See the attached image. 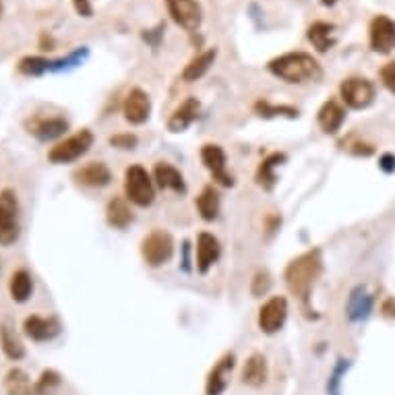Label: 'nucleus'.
Masks as SVG:
<instances>
[{
    "label": "nucleus",
    "mask_w": 395,
    "mask_h": 395,
    "mask_svg": "<svg viewBox=\"0 0 395 395\" xmlns=\"http://www.w3.org/2000/svg\"><path fill=\"white\" fill-rule=\"evenodd\" d=\"M317 121H319V126H321L325 133L333 135V133H338L342 128V124L346 121V110L342 108L340 101L329 99V101H325L321 106Z\"/></svg>",
    "instance_id": "nucleus-20"
},
{
    "label": "nucleus",
    "mask_w": 395,
    "mask_h": 395,
    "mask_svg": "<svg viewBox=\"0 0 395 395\" xmlns=\"http://www.w3.org/2000/svg\"><path fill=\"white\" fill-rule=\"evenodd\" d=\"M201 160H203L205 168L211 172L213 180H218L222 187H234L232 174H228V170H226V153H223V149L220 145H213V143L203 145Z\"/></svg>",
    "instance_id": "nucleus-12"
},
{
    "label": "nucleus",
    "mask_w": 395,
    "mask_h": 395,
    "mask_svg": "<svg viewBox=\"0 0 395 395\" xmlns=\"http://www.w3.org/2000/svg\"><path fill=\"white\" fill-rule=\"evenodd\" d=\"M87 56H89V48H87V46H81V48L73 50L71 54H67V56H62V58L52 60V65H50V73L71 71V69H74V67H79Z\"/></svg>",
    "instance_id": "nucleus-31"
},
{
    "label": "nucleus",
    "mask_w": 395,
    "mask_h": 395,
    "mask_svg": "<svg viewBox=\"0 0 395 395\" xmlns=\"http://www.w3.org/2000/svg\"><path fill=\"white\" fill-rule=\"evenodd\" d=\"M124 191L128 201H133L139 207H149L155 199L153 191V180L145 168L141 166H130L124 174Z\"/></svg>",
    "instance_id": "nucleus-5"
},
{
    "label": "nucleus",
    "mask_w": 395,
    "mask_h": 395,
    "mask_svg": "<svg viewBox=\"0 0 395 395\" xmlns=\"http://www.w3.org/2000/svg\"><path fill=\"white\" fill-rule=\"evenodd\" d=\"M141 255L145 259L149 267H162L166 265L174 255V240L172 236L164 230H153L143 238L141 245Z\"/></svg>",
    "instance_id": "nucleus-6"
},
{
    "label": "nucleus",
    "mask_w": 395,
    "mask_h": 395,
    "mask_svg": "<svg viewBox=\"0 0 395 395\" xmlns=\"http://www.w3.org/2000/svg\"><path fill=\"white\" fill-rule=\"evenodd\" d=\"M40 48H42V50H54V40L50 38L48 33H42V35H40Z\"/></svg>",
    "instance_id": "nucleus-43"
},
{
    "label": "nucleus",
    "mask_w": 395,
    "mask_h": 395,
    "mask_svg": "<svg viewBox=\"0 0 395 395\" xmlns=\"http://www.w3.org/2000/svg\"><path fill=\"white\" fill-rule=\"evenodd\" d=\"M50 65H52V60L44 58V56H23L19 60L17 69L25 77H42V74L50 73Z\"/></svg>",
    "instance_id": "nucleus-32"
},
{
    "label": "nucleus",
    "mask_w": 395,
    "mask_h": 395,
    "mask_svg": "<svg viewBox=\"0 0 395 395\" xmlns=\"http://www.w3.org/2000/svg\"><path fill=\"white\" fill-rule=\"evenodd\" d=\"M286 319H288V302H286V298L273 296L259 311V329L263 333H267V335H273V333H277L284 327Z\"/></svg>",
    "instance_id": "nucleus-9"
},
{
    "label": "nucleus",
    "mask_w": 395,
    "mask_h": 395,
    "mask_svg": "<svg viewBox=\"0 0 395 395\" xmlns=\"http://www.w3.org/2000/svg\"><path fill=\"white\" fill-rule=\"evenodd\" d=\"M0 347L4 352V356L13 362H19L25 358L23 342L15 333V329H11L9 325H0Z\"/></svg>",
    "instance_id": "nucleus-27"
},
{
    "label": "nucleus",
    "mask_w": 395,
    "mask_h": 395,
    "mask_svg": "<svg viewBox=\"0 0 395 395\" xmlns=\"http://www.w3.org/2000/svg\"><path fill=\"white\" fill-rule=\"evenodd\" d=\"M383 315L389 317V319H395V298L385 300V304H383Z\"/></svg>",
    "instance_id": "nucleus-42"
},
{
    "label": "nucleus",
    "mask_w": 395,
    "mask_h": 395,
    "mask_svg": "<svg viewBox=\"0 0 395 395\" xmlns=\"http://www.w3.org/2000/svg\"><path fill=\"white\" fill-rule=\"evenodd\" d=\"M340 94L347 108L365 110L374 99V85L365 77H350L340 85Z\"/></svg>",
    "instance_id": "nucleus-7"
},
{
    "label": "nucleus",
    "mask_w": 395,
    "mask_h": 395,
    "mask_svg": "<svg viewBox=\"0 0 395 395\" xmlns=\"http://www.w3.org/2000/svg\"><path fill=\"white\" fill-rule=\"evenodd\" d=\"M286 162V155L284 153H272L269 157H265L257 170V184L263 189V191H272L277 182V176H275V170Z\"/></svg>",
    "instance_id": "nucleus-25"
},
{
    "label": "nucleus",
    "mask_w": 395,
    "mask_h": 395,
    "mask_svg": "<svg viewBox=\"0 0 395 395\" xmlns=\"http://www.w3.org/2000/svg\"><path fill=\"white\" fill-rule=\"evenodd\" d=\"M379 166H381V168H383L385 172H394V170H395V157H394V155H389V153H387V155H383V157H381V164H379Z\"/></svg>",
    "instance_id": "nucleus-41"
},
{
    "label": "nucleus",
    "mask_w": 395,
    "mask_h": 395,
    "mask_svg": "<svg viewBox=\"0 0 395 395\" xmlns=\"http://www.w3.org/2000/svg\"><path fill=\"white\" fill-rule=\"evenodd\" d=\"M269 73L286 83H306L321 77V65L306 52H288L267 65Z\"/></svg>",
    "instance_id": "nucleus-2"
},
{
    "label": "nucleus",
    "mask_w": 395,
    "mask_h": 395,
    "mask_svg": "<svg viewBox=\"0 0 395 395\" xmlns=\"http://www.w3.org/2000/svg\"><path fill=\"white\" fill-rule=\"evenodd\" d=\"M222 247L220 240L209 234V232H201L197 238V269L199 273H207L220 259Z\"/></svg>",
    "instance_id": "nucleus-17"
},
{
    "label": "nucleus",
    "mask_w": 395,
    "mask_h": 395,
    "mask_svg": "<svg viewBox=\"0 0 395 395\" xmlns=\"http://www.w3.org/2000/svg\"><path fill=\"white\" fill-rule=\"evenodd\" d=\"M74 6V11H77V15L79 17H85V19H91L94 17V4H91V0H71Z\"/></svg>",
    "instance_id": "nucleus-40"
},
{
    "label": "nucleus",
    "mask_w": 395,
    "mask_h": 395,
    "mask_svg": "<svg viewBox=\"0 0 395 395\" xmlns=\"http://www.w3.org/2000/svg\"><path fill=\"white\" fill-rule=\"evenodd\" d=\"M346 311L350 321H365L372 311V296L365 288H356L347 298Z\"/></svg>",
    "instance_id": "nucleus-23"
},
{
    "label": "nucleus",
    "mask_w": 395,
    "mask_h": 395,
    "mask_svg": "<svg viewBox=\"0 0 395 395\" xmlns=\"http://www.w3.org/2000/svg\"><path fill=\"white\" fill-rule=\"evenodd\" d=\"M372 52L389 54L395 50V21L387 15H377L369 27Z\"/></svg>",
    "instance_id": "nucleus-8"
},
{
    "label": "nucleus",
    "mask_w": 395,
    "mask_h": 395,
    "mask_svg": "<svg viewBox=\"0 0 395 395\" xmlns=\"http://www.w3.org/2000/svg\"><path fill=\"white\" fill-rule=\"evenodd\" d=\"M151 114V99L143 89H130V94L124 99V118L130 124L148 123Z\"/></svg>",
    "instance_id": "nucleus-15"
},
{
    "label": "nucleus",
    "mask_w": 395,
    "mask_h": 395,
    "mask_svg": "<svg viewBox=\"0 0 395 395\" xmlns=\"http://www.w3.org/2000/svg\"><path fill=\"white\" fill-rule=\"evenodd\" d=\"M172 21L187 31H197L203 21V11L197 0H166Z\"/></svg>",
    "instance_id": "nucleus-10"
},
{
    "label": "nucleus",
    "mask_w": 395,
    "mask_h": 395,
    "mask_svg": "<svg viewBox=\"0 0 395 395\" xmlns=\"http://www.w3.org/2000/svg\"><path fill=\"white\" fill-rule=\"evenodd\" d=\"M347 369H350V360L340 358L338 365L333 367L331 374H329V381H327V395H342V381H344V377H346Z\"/></svg>",
    "instance_id": "nucleus-35"
},
{
    "label": "nucleus",
    "mask_w": 395,
    "mask_h": 395,
    "mask_svg": "<svg viewBox=\"0 0 395 395\" xmlns=\"http://www.w3.org/2000/svg\"><path fill=\"white\" fill-rule=\"evenodd\" d=\"M255 112L261 118H275V116H286V118H298V110L292 106H273L269 101H257Z\"/></svg>",
    "instance_id": "nucleus-34"
},
{
    "label": "nucleus",
    "mask_w": 395,
    "mask_h": 395,
    "mask_svg": "<svg viewBox=\"0 0 395 395\" xmlns=\"http://www.w3.org/2000/svg\"><path fill=\"white\" fill-rule=\"evenodd\" d=\"M60 385H62L60 372L54 371V369H46V371H42L40 379L35 381V395H56Z\"/></svg>",
    "instance_id": "nucleus-33"
},
{
    "label": "nucleus",
    "mask_w": 395,
    "mask_h": 395,
    "mask_svg": "<svg viewBox=\"0 0 395 395\" xmlns=\"http://www.w3.org/2000/svg\"><path fill=\"white\" fill-rule=\"evenodd\" d=\"M269 379V365H267V358L263 354H250L247 358V362L243 365V371H240V381L243 385L252 387V389H259L267 383Z\"/></svg>",
    "instance_id": "nucleus-14"
},
{
    "label": "nucleus",
    "mask_w": 395,
    "mask_h": 395,
    "mask_svg": "<svg viewBox=\"0 0 395 395\" xmlns=\"http://www.w3.org/2000/svg\"><path fill=\"white\" fill-rule=\"evenodd\" d=\"M110 145L118 149H135L137 148V137L135 135H114L110 137Z\"/></svg>",
    "instance_id": "nucleus-37"
},
{
    "label": "nucleus",
    "mask_w": 395,
    "mask_h": 395,
    "mask_svg": "<svg viewBox=\"0 0 395 395\" xmlns=\"http://www.w3.org/2000/svg\"><path fill=\"white\" fill-rule=\"evenodd\" d=\"M9 292L11 298L19 304L27 302L31 294H33V279L27 269H17V272L11 275V282H9Z\"/></svg>",
    "instance_id": "nucleus-28"
},
{
    "label": "nucleus",
    "mask_w": 395,
    "mask_h": 395,
    "mask_svg": "<svg viewBox=\"0 0 395 395\" xmlns=\"http://www.w3.org/2000/svg\"><path fill=\"white\" fill-rule=\"evenodd\" d=\"M323 259L321 250L313 248L304 255L296 257L288 267H286V284L290 288V292L302 302H308V296L313 292V286L317 282V277L321 275Z\"/></svg>",
    "instance_id": "nucleus-1"
},
{
    "label": "nucleus",
    "mask_w": 395,
    "mask_h": 395,
    "mask_svg": "<svg viewBox=\"0 0 395 395\" xmlns=\"http://www.w3.org/2000/svg\"><path fill=\"white\" fill-rule=\"evenodd\" d=\"M21 236V207L13 189L0 191V247H13Z\"/></svg>",
    "instance_id": "nucleus-3"
},
{
    "label": "nucleus",
    "mask_w": 395,
    "mask_h": 395,
    "mask_svg": "<svg viewBox=\"0 0 395 395\" xmlns=\"http://www.w3.org/2000/svg\"><path fill=\"white\" fill-rule=\"evenodd\" d=\"M29 135H33L38 141L48 143L54 141L58 137H62L69 130V123L60 116H50V118H33L31 123L27 124Z\"/></svg>",
    "instance_id": "nucleus-16"
},
{
    "label": "nucleus",
    "mask_w": 395,
    "mask_h": 395,
    "mask_svg": "<svg viewBox=\"0 0 395 395\" xmlns=\"http://www.w3.org/2000/svg\"><path fill=\"white\" fill-rule=\"evenodd\" d=\"M164 23H160L155 29H148V31H143V40L151 44L153 48H157L160 46V42H162V38H164Z\"/></svg>",
    "instance_id": "nucleus-39"
},
{
    "label": "nucleus",
    "mask_w": 395,
    "mask_h": 395,
    "mask_svg": "<svg viewBox=\"0 0 395 395\" xmlns=\"http://www.w3.org/2000/svg\"><path fill=\"white\" fill-rule=\"evenodd\" d=\"M216 58H218V50L216 48H209L205 50V52H201L197 58H193V60L184 67V71H182V79L189 81V83H193V81L201 79L203 74L211 69V65L216 62Z\"/></svg>",
    "instance_id": "nucleus-26"
},
{
    "label": "nucleus",
    "mask_w": 395,
    "mask_h": 395,
    "mask_svg": "<svg viewBox=\"0 0 395 395\" xmlns=\"http://www.w3.org/2000/svg\"><path fill=\"white\" fill-rule=\"evenodd\" d=\"M91 145H94V133L83 128L50 149L48 160L52 164H71L83 157L91 149Z\"/></svg>",
    "instance_id": "nucleus-4"
},
{
    "label": "nucleus",
    "mask_w": 395,
    "mask_h": 395,
    "mask_svg": "<svg viewBox=\"0 0 395 395\" xmlns=\"http://www.w3.org/2000/svg\"><path fill=\"white\" fill-rule=\"evenodd\" d=\"M25 335L38 344L42 342H52L58 333H60V323L56 317H40V315H31L23 323Z\"/></svg>",
    "instance_id": "nucleus-13"
},
{
    "label": "nucleus",
    "mask_w": 395,
    "mask_h": 395,
    "mask_svg": "<svg viewBox=\"0 0 395 395\" xmlns=\"http://www.w3.org/2000/svg\"><path fill=\"white\" fill-rule=\"evenodd\" d=\"M153 178H155L157 187L164 189V191H174V193H180V195L187 191L182 174L178 172L174 166H170V164H164V162L157 164L155 170H153Z\"/></svg>",
    "instance_id": "nucleus-22"
},
{
    "label": "nucleus",
    "mask_w": 395,
    "mask_h": 395,
    "mask_svg": "<svg viewBox=\"0 0 395 395\" xmlns=\"http://www.w3.org/2000/svg\"><path fill=\"white\" fill-rule=\"evenodd\" d=\"M272 288V275L267 272H257L252 277V286H250V292L255 298L265 296Z\"/></svg>",
    "instance_id": "nucleus-36"
},
{
    "label": "nucleus",
    "mask_w": 395,
    "mask_h": 395,
    "mask_svg": "<svg viewBox=\"0 0 395 395\" xmlns=\"http://www.w3.org/2000/svg\"><path fill=\"white\" fill-rule=\"evenodd\" d=\"M335 2H338V0H321V4H323V6H333V4H335Z\"/></svg>",
    "instance_id": "nucleus-44"
},
{
    "label": "nucleus",
    "mask_w": 395,
    "mask_h": 395,
    "mask_svg": "<svg viewBox=\"0 0 395 395\" xmlns=\"http://www.w3.org/2000/svg\"><path fill=\"white\" fill-rule=\"evenodd\" d=\"M6 395H35V383H31L29 374L23 369H11L4 377Z\"/></svg>",
    "instance_id": "nucleus-24"
},
{
    "label": "nucleus",
    "mask_w": 395,
    "mask_h": 395,
    "mask_svg": "<svg viewBox=\"0 0 395 395\" xmlns=\"http://www.w3.org/2000/svg\"><path fill=\"white\" fill-rule=\"evenodd\" d=\"M106 220L112 228H118L124 230L128 223L133 222V211L128 207V203L121 197H114L108 203V209H106Z\"/></svg>",
    "instance_id": "nucleus-29"
},
{
    "label": "nucleus",
    "mask_w": 395,
    "mask_h": 395,
    "mask_svg": "<svg viewBox=\"0 0 395 395\" xmlns=\"http://www.w3.org/2000/svg\"><path fill=\"white\" fill-rule=\"evenodd\" d=\"M236 367V356L232 352L223 354L222 358L213 365V369L207 374L205 381V395H223L230 385V377Z\"/></svg>",
    "instance_id": "nucleus-11"
},
{
    "label": "nucleus",
    "mask_w": 395,
    "mask_h": 395,
    "mask_svg": "<svg viewBox=\"0 0 395 395\" xmlns=\"http://www.w3.org/2000/svg\"><path fill=\"white\" fill-rule=\"evenodd\" d=\"M197 209L205 222H213L220 216V195L213 187H205L197 197Z\"/></svg>",
    "instance_id": "nucleus-30"
},
{
    "label": "nucleus",
    "mask_w": 395,
    "mask_h": 395,
    "mask_svg": "<svg viewBox=\"0 0 395 395\" xmlns=\"http://www.w3.org/2000/svg\"><path fill=\"white\" fill-rule=\"evenodd\" d=\"M199 110H201V104L197 101V98H187L174 110V114L170 116V121H168V128L172 133L187 130L199 118Z\"/></svg>",
    "instance_id": "nucleus-19"
},
{
    "label": "nucleus",
    "mask_w": 395,
    "mask_h": 395,
    "mask_svg": "<svg viewBox=\"0 0 395 395\" xmlns=\"http://www.w3.org/2000/svg\"><path fill=\"white\" fill-rule=\"evenodd\" d=\"M308 42L313 44V48L317 52H329V50L335 46L338 38H335V25L327 23V21H317L308 27V33H306Z\"/></svg>",
    "instance_id": "nucleus-21"
},
{
    "label": "nucleus",
    "mask_w": 395,
    "mask_h": 395,
    "mask_svg": "<svg viewBox=\"0 0 395 395\" xmlns=\"http://www.w3.org/2000/svg\"><path fill=\"white\" fill-rule=\"evenodd\" d=\"M73 178L83 184V187H89V189H104L112 182V172L106 164L101 162H91L83 168H79L77 172L73 174Z\"/></svg>",
    "instance_id": "nucleus-18"
},
{
    "label": "nucleus",
    "mask_w": 395,
    "mask_h": 395,
    "mask_svg": "<svg viewBox=\"0 0 395 395\" xmlns=\"http://www.w3.org/2000/svg\"><path fill=\"white\" fill-rule=\"evenodd\" d=\"M0 273H2V265H0Z\"/></svg>",
    "instance_id": "nucleus-45"
},
{
    "label": "nucleus",
    "mask_w": 395,
    "mask_h": 395,
    "mask_svg": "<svg viewBox=\"0 0 395 395\" xmlns=\"http://www.w3.org/2000/svg\"><path fill=\"white\" fill-rule=\"evenodd\" d=\"M381 81H383V85L395 96V62H387V65L381 69Z\"/></svg>",
    "instance_id": "nucleus-38"
}]
</instances>
